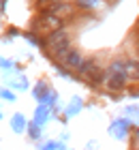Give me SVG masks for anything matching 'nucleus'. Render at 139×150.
I'll list each match as a JSON object with an SVG mask.
<instances>
[{"label":"nucleus","mask_w":139,"mask_h":150,"mask_svg":"<svg viewBox=\"0 0 139 150\" xmlns=\"http://www.w3.org/2000/svg\"><path fill=\"white\" fill-rule=\"evenodd\" d=\"M47 47H49V54L54 58H62L68 50H71V41H68V37L58 28V30L52 32L49 39H47Z\"/></svg>","instance_id":"obj_1"},{"label":"nucleus","mask_w":139,"mask_h":150,"mask_svg":"<svg viewBox=\"0 0 139 150\" xmlns=\"http://www.w3.org/2000/svg\"><path fill=\"white\" fill-rule=\"evenodd\" d=\"M109 90H122L126 86V75H124V62H114L109 67Z\"/></svg>","instance_id":"obj_2"},{"label":"nucleus","mask_w":139,"mask_h":150,"mask_svg":"<svg viewBox=\"0 0 139 150\" xmlns=\"http://www.w3.org/2000/svg\"><path fill=\"white\" fill-rule=\"evenodd\" d=\"M79 71L83 77H88V79H92L94 84H99V81H103V77H105V73H103V69L99 64L94 62V60H88V62H81L79 64Z\"/></svg>","instance_id":"obj_3"},{"label":"nucleus","mask_w":139,"mask_h":150,"mask_svg":"<svg viewBox=\"0 0 139 150\" xmlns=\"http://www.w3.org/2000/svg\"><path fill=\"white\" fill-rule=\"evenodd\" d=\"M62 60H64V64L68 67V69H79V64L83 62V60H81V54H79V52H73V50H68L64 56H62Z\"/></svg>","instance_id":"obj_4"},{"label":"nucleus","mask_w":139,"mask_h":150,"mask_svg":"<svg viewBox=\"0 0 139 150\" xmlns=\"http://www.w3.org/2000/svg\"><path fill=\"white\" fill-rule=\"evenodd\" d=\"M52 13H54V15L56 17H64V15H71V13H73V6H68V4H64V2H56L54 6H52Z\"/></svg>","instance_id":"obj_5"},{"label":"nucleus","mask_w":139,"mask_h":150,"mask_svg":"<svg viewBox=\"0 0 139 150\" xmlns=\"http://www.w3.org/2000/svg\"><path fill=\"white\" fill-rule=\"evenodd\" d=\"M137 60H131V62H124V75H126V79H137Z\"/></svg>","instance_id":"obj_6"},{"label":"nucleus","mask_w":139,"mask_h":150,"mask_svg":"<svg viewBox=\"0 0 139 150\" xmlns=\"http://www.w3.org/2000/svg\"><path fill=\"white\" fill-rule=\"evenodd\" d=\"M77 6H79V9L94 11V9H101V6H103V0H77Z\"/></svg>","instance_id":"obj_7"}]
</instances>
